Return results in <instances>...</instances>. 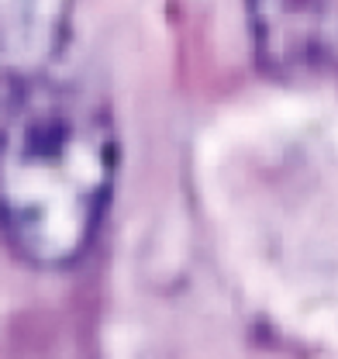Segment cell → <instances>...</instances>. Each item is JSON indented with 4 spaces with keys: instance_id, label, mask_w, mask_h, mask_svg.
<instances>
[{
    "instance_id": "obj_1",
    "label": "cell",
    "mask_w": 338,
    "mask_h": 359,
    "mask_svg": "<svg viewBox=\"0 0 338 359\" xmlns=\"http://www.w3.org/2000/svg\"><path fill=\"white\" fill-rule=\"evenodd\" d=\"M114 173L118 132L97 93L48 76L4 90L0 231L25 263H80L107 215Z\"/></svg>"
},
{
    "instance_id": "obj_2",
    "label": "cell",
    "mask_w": 338,
    "mask_h": 359,
    "mask_svg": "<svg viewBox=\"0 0 338 359\" xmlns=\"http://www.w3.org/2000/svg\"><path fill=\"white\" fill-rule=\"evenodd\" d=\"M255 62L283 83L338 76V0H245Z\"/></svg>"
}]
</instances>
